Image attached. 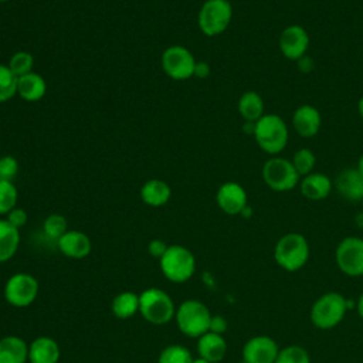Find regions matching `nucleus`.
Masks as SVG:
<instances>
[{"instance_id":"f257e3e1","label":"nucleus","mask_w":363,"mask_h":363,"mask_svg":"<svg viewBox=\"0 0 363 363\" xmlns=\"http://www.w3.org/2000/svg\"><path fill=\"white\" fill-rule=\"evenodd\" d=\"M257 145L261 150L271 156L281 153L289 139V130L285 121L277 113H264L255 122L254 135Z\"/></svg>"},{"instance_id":"f03ea898","label":"nucleus","mask_w":363,"mask_h":363,"mask_svg":"<svg viewBox=\"0 0 363 363\" xmlns=\"http://www.w3.org/2000/svg\"><path fill=\"white\" fill-rule=\"evenodd\" d=\"M311 248L306 237L301 233H286L275 244L274 259L288 272L303 268L309 259Z\"/></svg>"},{"instance_id":"7ed1b4c3","label":"nucleus","mask_w":363,"mask_h":363,"mask_svg":"<svg viewBox=\"0 0 363 363\" xmlns=\"http://www.w3.org/2000/svg\"><path fill=\"white\" fill-rule=\"evenodd\" d=\"M347 309V298L339 292L330 291L322 294L312 303L309 318L315 328L320 330H329L336 328L343 320Z\"/></svg>"},{"instance_id":"20e7f679","label":"nucleus","mask_w":363,"mask_h":363,"mask_svg":"<svg viewBox=\"0 0 363 363\" xmlns=\"http://www.w3.org/2000/svg\"><path fill=\"white\" fill-rule=\"evenodd\" d=\"M159 267L164 278L172 282L183 284L189 281L196 271L194 254L184 245H169L159 258Z\"/></svg>"},{"instance_id":"39448f33","label":"nucleus","mask_w":363,"mask_h":363,"mask_svg":"<svg viewBox=\"0 0 363 363\" xmlns=\"http://www.w3.org/2000/svg\"><path fill=\"white\" fill-rule=\"evenodd\" d=\"M210 309L199 299H186L176 308L179 330L189 337H200L208 332L211 320Z\"/></svg>"},{"instance_id":"423d86ee","label":"nucleus","mask_w":363,"mask_h":363,"mask_svg":"<svg viewBox=\"0 0 363 363\" xmlns=\"http://www.w3.org/2000/svg\"><path fill=\"white\" fill-rule=\"evenodd\" d=\"M139 313L152 325H164L174 319L176 306L166 291L147 288L139 294Z\"/></svg>"},{"instance_id":"0eeeda50","label":"nucleus","mask_w":363,"mask_h":363,"mask_svg":"<svg viewBox=\"0 0 363 363\" xmlns=\"http://www.w3.org/2000/svg\"><path fill=\"white\" fill-rule=\"evenodd\" d=\"M233 18V7L228 0H206L197 16L200 31L207 37L224 33Z\"/></svg>"},{"instance_id":"6e6552de","label":"nucleus","mask_w":363,"mask_h":363,"mask_svg":"<svg viewBox=\"0 0 363 363\" xmlns=\"http://www.w3.org/2000/svg\"><path fill=\"white\" fill-rule=\"evenodd\" d=\"M261 173L265 184L271 190L279 193L295 189L301 180L292 162L279 156H271L264 163Z\"/></svg>"},{"instance_id":"1a4fd4ad","label":"nucleus","mask_w":363,"mask_h":363,"mask_svg":"<svg viewBox=\"0 0 363 363\" xmlns=\"http://www.w3.org/2000/svg\"><path fill=\"white\" fill-rule=\"evenodd\" d=\"M196 58L191 51L183 45H170L162 52L160 65L163 72L174 81H186L194 77Z\"/></svg>"},{"instance_id":"9d476101","label":"nucleus","mask_w":363,"mask_h":363,"mask_svg":"<svg viewBox=\"0 0 363 363\" xmlns=\"http://www.w3.org/2000/svg\"><path fill=\"white\" fill-rule=\"evenodd\" d=\"M335 262L340 272L357 278L363 275V238L345 237L335 250Z\"/></svg>"},{"instance_id":"9b49d317","label":"nucleus","mask_w":363,"mask_h":363,"mask_svg":"<svg viewBox=\"0 0 363 363\" xmlns=\"http://www.w3.org/2000/svg\"><path fill=\"white\" fill-rule=\"evenodd\" d=\"M40 292V284L31 274L17 272L4 285V299L16 308L30 306Z\"/></svg>"},{"instance_id":"f8f14e48","label":"nucleus","mask_w":363,"mask_h":363,"mask_svg":"<svg viewBox=\"0 0 363 363\" xmlns=\"http://www.w3.org/2000/svg\"><path fill=\"white\" fill-rule=\"evenodd\" d=\"M278 45L285 58L298 61L306 55L309 48V34L302 26L291 24L281 31Z\"/></svg>"},{"instance_id":"ddd939ff","label":"nucleus","mask_w":363,"mask_h":363,"mask_svg":"<svg viewBox=\"0 0 363 363\" xmlns=\"http://www.w3.org/2000/svg\"><path fill=\"white\" fill-rule=\"evenodd\" d=\"M278 343L267 335L250 337L242 346V362L245 363H275L278 356Z\"/></svg>"},{"instance_id":"4468645a","label":"nucleus","mask_w":363,"mask_h":363,"mask_svg":"<svg viewBox=\"0 0 363 363\" xmlns=\"http://www.w3.org/2000/svg\"><path fill=\"white\" fill-rule=\"evenodd\" d=\"M216 203L220 210L228 216L241 214L248 206L247 191L237 182H225L217 189Z\"/></svg>"},{"instance_id":"2eb2a0df","label":"nucleus","mask_w":363,"mask_h":363,"mask_svg":"<svg viewBox=\"0 0 363 363\" xmlns=\"http://www.w3.org/2000/svg\"><path fill=\"white\" fill-rule=\"evenodd\" d=\"M333 187L347 201H362L363 200V174L354 167L343 169L335 179Z\"/></svg>"},{"instance_id":"dca6fc26","label":"nucleus","mask_w":363,"mask_h":363,"mask_svg":"<svg viewBox=\"0 0 363 363\" xmlns=\"http://www.w3.org/2000/svg\"><path fill=\"white\" fill-rule=\"evenodd\" d=\"M57 247L62 255L72 259H82L89 255L92 242L85 233L78 230H68L57 240Z\"/></svg>"},{"instance_id":"f3484780","label":"nucleus","mask_w":363,"mask_h":363,"mask_svg":"<svg viewBox=\"0 0 363 363\" xmlns=\"http://www.w3.org/2000/svg\"><path fill=\"white\" fill-rule=\"evenodd\" d=\"M322 125L320 112L309 104L301 105L292 115V126L295 132L302 138H312L318 135Z\"/></svg>"},{"instance_id":"a211bd4d","label":"nucleus","mask_w":363,"mask_h":363,"mask_svg":"<svg viewBox=\"0 0 363 363\" xmlns=\"http://www.w3.org/2000/svg\"><path fill=\"white\" fill-rule=\"evenodd\" d=\"M299 189L301 194L312 201L323 200L329 196V193L333 189V182L320 172H312L299 180Z\"/></svg>"},{"instance_id":"6ab92c4d","label":"nucleus","mask_w":363,"mask_h":363,"mask_svg":"<svg viewBox=\"0 0 363 363\" xmlns=\"http://www.w3.org/2000/svg\"><path fill=\"white\" fill-rule=\"evenodd\" d=\"M60 356V346L50 336H38L28 345L30 363H58Z\"/></svg>"},{"instance_id":"aec40b11","label":"nucleus","mask_w":363,"mask_h":363,"mask_svg":"<svg viewBox=\"0 0 363 363\" xmlns=\"http://www.w3.org/2000/svg\"><path fill=\"white\" fill-rule=\"evenodd\" d=\"M197 353L210 363H218L227 354V342L223 335L207 332L197 340Z\"/></svg>"},{"instance_id":"412c9836","label":"nucleus","mask_w":363,"mask_h":363,"mask_svg":"<svg viewBox=\"0 0 363 363\" xmlns=\"http://www.w3.org/2000/svg\"><path fill=\"white\" fill-rule=\"evenodd\" d=\"M28 345L27 342L14 335L0 339V363H27Z\"/></svg>"},{"instance_id":"4be33fe9","label":"nucleus","mask_w":363,"mask_h":363,"mask_svg":"<svg viewBox=\"0 0 363 363\" xmlns=\"http://www.w3.org/2000/svg\"><path fill=\"white\" fill-rule=\"evenodd\" d=\"M47 92L45 79L37 72H28L17 79V95L26 102H37Z\"/></svg>"},{"instance_id":"5701e85b","label":"nucleus","mask_w":363,"mask_h":363,"mask_svg":"<svg viewBox=\"0 0 363 363\" xmlns=\"http://www.w3.org/2000/svg\"><path fill=\"white\" fill-rule=\"evenodd\" d=\"M172 197L170 186L160 179H150L140 187V199L149 207H162Z\"/></svg>"},{"instance_id":"b1692460","label":"nucleus","mask_w":363,"mask_h":363,"mask_svg":"<svg viewBox=\"0 0 363 363\" xmlns=\"http://www.w3.org/2000/svg\"><path fill=\"white\" fill-rule=\"evenodd\" d=\"M20 245V230L0 218V264L11 259Z\"/></svg>"},{"instance_id":"393cba45","label":"nucleus","mask_w":363,"mask_h":363,"mask_svg":"<svg viewBox=\"0 0 363 363\" xmlns=\"http://www.w3.org/2000/svg\"><path fill=\"white\" fill-rule=\"evenodd\" d=\"M238 113L247 122H257L264 115V99L255 91L244 92L237 104Z\"/></svg>"},{"instance_id":"a878e982","label":"nucleus","mask_w":363,"mask_h":363,"mask_svg":"<svg viewBox=\"0 0 363 363\" xmlns=\"http://www.w3.org/2000/svg\"><path fill=\"white\" fill-rule=\"evenodd\" d=\"M112 313L118 319H129L139 312V295L132 291H123L115 295L111 305Z\"/></svg>"},{"instance_id":"bb28decb","label":"nucleus","mask_w":363,"mask_h":363,"mask_svg":"<svg viewBox=\"0 0 363 363\" xmlns=\"http://www.w3.org/2000/svg\"><path fill=\"white\" fill-rule=\"evenodd\" d=\"M190 350L182 345L166 346L157 357V363H193Z\"/></svg>"},{"instance_id":"cd10ccee","label":"nucleus","mask_w":363,"mask_h":363,"mask_svg":"<svg viewBox=\"0 0 363 363\" xmlns=\"http://www.w3.org/2000/svg\"><path fill=\"white\" fill-rule=\"evenodd\" d=\"M17 77L11 69L0 64V104L13 99L17 95Z\"/></svg>"},{"instance_id":"c85d7f7f","label":"nucleus","mask_w":363,"mask_h":363,"mask_svg":"<svg viewBox=\"0 0 363 363\" xmlns=\"http://www.w3.org/2000/svg\"><path fill=\"white\" fill-rule=\"evenodd\" d=\"M291 162H292L295 170L298 172V174L301 177H303V176L312 173L315 163H316V156L309 147H301L294 153Z\"/></svg>"},{"instance_id":"c756f323","label":"nucleus","mask_w":363,"mask_h":363,"mask_svg":"<svg viewBox=\"0 0 363 363\" xmlns=\"http://www.w3.org/2000/svg\"><path fill=\"white\" fill-rule=\"evenodd\" d=\"M275 363H311V356L303 346L289 345L279 349Z\"/></svg>"},{"instance_id":"7c9ffc66","label":"nucleus","mask_w":363,"mask_h":363,"mask_svg":"<svg viewBox=\"0 0 363 363\" xmlns=\"http://www.w3.org/2000/svg\"><path fill=\"white\" fill-rule=\"evenodd\" d=\"M7 67L11 69V72L20 78L28 72H33L34 67V57L28 51H16L10 60Z\"/></svg>"},{"instance_id":"2f4dec72","label":"nucleus","mask_w":363,"mask_h":363,"mask_svg":"<svg viewBox=\"0 0 363 363\" xmlns=\"http://www.w3.org/2000/svg\"><path fill=\"white\" fill-rule=\"evenodd\" d=\"M43 231L48 238L57 241L61 235H64L68 231L67 218L57 213L47 216L43 223Z\"/></svg>"},{"instance_id":"473e14b6","label":"nucleus","mask_w":363,"mask_h":363,"mask_svg":"<svg viewBox=\"0 0 363 363\" xmlns=\"http://www.w3.org/2000/svg\"><path fill=\"white\" fill-rule=\"evenodd\" d=\"M18 191L13 182H0V216H7L17 207Z\"/></svg>"},{"instance_id":"72a5a7b5","label":"nucleus","mask_w":363,"mask_h":363,"mask_svg":"<svg viewBox=\"0 0 363 363\" xmlns=\"http://www.w3.org/2000/svg\"><path fill=\"white\" fill-rule=\"evenodd\" d=\"M18 173V162L14 156L0 157V182H13Z\"/></svg>"},{"instance_id":"f704fd0d","label":"nucleus","mask_w":363,"mask_h":363,"mask_svg":"<svg viewBox=\"0 0 363 363\" xmlns=\"http://www.w3.org/2000/svg\"><path fill=\"white\" fill-rule=\"evenodd\" d=\"M6 220L16 228H21L27 224V220H28V214L24 208L21 207H14L7 216H6Z\"/></svg>"},{"instance_id":"c9c22d12","label":"nucleus","mask_w":363,"mask_h":363,"mask_svg":"<svg viewBox=\"0 0 363 363\" xmlns=\"http://www.w3.org/2000/svg\"><path fill=\"white\" fill-rule=\"evenodd\" d=\"M167 244L160 240V238H155V240H150L149 244H147V252L152 255V257H156V258H160L164 251L167 250Z\"/></svg>"},{"instance_id":"e433bc0d","label":"nucleus","mask_w":363,"mask_h":363,"mask_svg":"<svg viewBox=\"0 0 363 363\" xmlns=\"http://www.w3.org/2000/svg\"><path fill=\"white\" fill-rule=\"evenodd\" d=\"M227 328H228V322L225 320L224 316H221V315H213V316H211L208 332L223 335V333L227 330Z\"/></svg>"},{"instance_id":"4c0bfd02","label":"nucleus","mask_w":363,"mask_h":363,"mask_svg":"<svg viewBox=\"0 0 363 363\" xmlns=\"http://www.w3.org/2000/svg\"><path fill=\"white\" fill-rule=\"evenodd\" d=\"M296 62H298V68H299L303 74H309V72L312 71V68H313V60H312L311 57H308V55H303V57L299 58Z\"/></svg>"},{"instance_id":"58836bf2","label":"nucleus","mask_w":363,"mask_h":363,"mask_svg":"<svg viewBox=\"0 0 363 363\" xmlns=\"http://www.w3.org/2000/svg\"><path fill=\"white\" fill-rule=\"evenodd\" d=\"M210 74V65L204 61H200L196 64V69H194V77L199 78H206Z\"/></svg>"},{"instance_id":"ea45409f","label":"nucleus","mask_w":363,"mask_h":363,"mask_svg":"<svg viewBox=\"0 0 363 363\" xmlns=\"http://www.w3.org/2000/svg\"><path fill=\"white\" fill-rule=\"evenodd\" d=\"M242 130L248 135H254V130H255V122H247L244 121V125H242Z\"/></svg>"},{"instance_id":"a19ab883","label":"nucleus","mask_w":363,"mask_h":363,"mask_svg":"<svg viewBox=\"0 0 363 363\" xmlns=\"http://www.w3.org/2000/svg\"><path fill=\"white\" fill-rule=\"evenodd\" d=\"M356 309H357V313L360 316V319L363 320V292L360 294L359 299L356 301Z\"/></svg>"},{"instance_id":"79ce46f5","label":"nucleus","mask_w":363,"mask_h":363,"mask_svg":"<svg viewBox=\"0 0 363 363\" xmlns=\"http://www.w3.org/2000/svg\"><path fill=\"white\" fill-rule=\"evenodd\" d=\"M356 169L363 174V153L360 155V157H359V160H357V166H356Z\"/></svg>"},{"instance_id":"37998d69","label":"nucleus","mask_w":363,"mask_h":363,"mask_svg":"<svg viewBox=\"0 0 363 363\" xmlns=\"http://www.w3.org/2000/svg\"><path fill=\"white\" fill-rule=\"evenodd\" d=\"M357 112H359V115L362 116V119H363V96L359 99V102H357Z\"/></svg>"},{"instance_id":"c03bdc74","label":"nucleus","mask_w":363,"mask_h":363,"mask_svg":"<svg viewBox=\"0 0 363 363\" xmlns=\"http://www.w3.org/2000/svg\"><path fill=\"white\" fill-rule=\"evenodd\" d=\"M356 224H357L360 228H363V211H362L360 214H357V217H356Z\"/></svg>"},{"instance_id":"a18cd8bd","label":"nucleus","mask_w":363,"mask_h":363,"mask_svg":"<svg viewBox=\"0 0 363 363\" xmlns=\"http://www.w3.org/2000/svg\"><path fill=\"white\" fill-rule=\"evenodd\" d=\"M193 363H210V362H207V360H204V359H201V357H197V359L193 360Z\"/></svg>"},{"instance_id":"49530a36","label":"nucleus","mask_w":363,"mask_h":363,"mask_svg":"<svg viewBox=\"0 0 363 363\" xmlns=\"http://www.w3.org/2000/svg\"><path fill=\"white\" fill-rule=\"evenodd\" d=\"M6 1H10V0H0V3H6Z\"/></svg>"},{"instance_id":"de8ad7c7","label":"nucleus","mask_w":363,"mask_h":363,"mask_svg":"<svg viewBox=\"0 0 363 363\" xmlns=\"http://www.w3.org/2000/svg\"><path fill=\"white\" fill-rule=\"evenodd\" d=\"M362 206H363V200H362Z\"/></svg>"},{"instance_id":"09e8293b","label":"nucleus","mask_w":363,"mask_h":363,"mask_svg":"<svg viewBox=\"0 0 363 363\" xmlns=\"http://www.w3.org/2000/svg\"><path fill=\"white\" fill-rule=\"evenodd\" d=\"M241 363H245V362H241Z\"/></svg>"},{"instance_id":"8fccbe9b","label":"nucleus","mask_w":363,"mask_h":363,"mask_svg":"<svg viewBox=\"0 0 363 363\" xmlns=\"http://www.w3.org/2000/svg\"><path fill=\"white\" fill-rule=\"evenodd\" d=\"M228 1H230V0H228Z\"/></svg>"}]
</instances>
